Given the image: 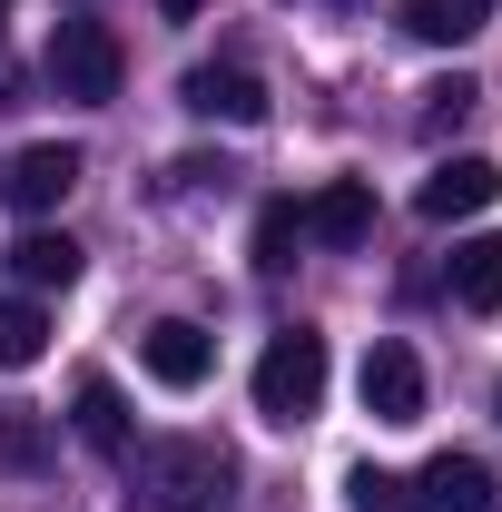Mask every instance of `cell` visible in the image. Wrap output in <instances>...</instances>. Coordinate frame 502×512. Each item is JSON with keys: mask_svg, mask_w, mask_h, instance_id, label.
Wrapping results in <instances>:
<instances>
[{"mask_svg": "<svg viewBox=\"0 0 502 512\" xmlns=\"http://www.w3.org/2000/svg\"><path fill=\"white\" fill-rule=\"evenodd\" d=\"M483 20H493V0H404V30H414L424 50H463Z\"/></svg>", "mask_w": 502, "mask_h": 512, "instance_id": "obj_13", "label": "cell"}, {"mask_svg": "<svg viewBox=\"0 0 502 512\" xmlns=\"http://www.w3.org/2000/svg\"><path fill=\"white\" fill-rule=\"evenodd\" d=\"M178 99H188L197 119H227V128H256V119H266V79H256V69H237V60L188 69V79H178Z\"/></svg>", "mask_w": 502, "mask_h": 512, "instance_id": "obj_6", "label": "cell"}, {"mask_svg": "<svg viewBox=\"0 0 502 512\" xmlns=\"http://www.w3.org/2000/svg\"><path fill=\"white\" fill-rule=\"evenodd\" d=\"M0 10H10V0H0Z\"/></svg>", "mask_w": 502, "mask_h": 512, "instance_id": "obj_23", "label": "cell"}, {"mask_svg": "<svg viewBox=\"0 0 502 512\" xmlns=\"http://www.w3.org/2000/svg\"><path fill=\"white\" fill-rule=\"evenodd\" d=\"M463 109H473V89H463V79H443V89H434V109H424V119L443 128V119H463Z\"/></svg>", "mask_w": 502, "mask_h": 512, "instance_id": "obj_19", "label": "cell"}, {"mask_svg": "<svg viewBox=\"0 0 502 512\" xmlns=\"http://www.w3.org/2000/svg\"><path fill=\"white\" fill-rule=\"evenodd\" d=\"M10 276H20L30 296H40V286H69V276H79V247H69L60 227H30V237L10 247Z\"/></svg>", "mask_w": 502, "mask_h": 512, "instance_id": "obj_14", "label": "cell"}, {"mask_svg": "<svg viewBox=\"0 0 502 512\" xmlns=\"http://www.w3.org/2000/svg\"><path fill=\"white\" fill-rule=\"evenodd\" d=\"M128 512H237V463L207 434H158L128 444Z\"/></svg>", "mask_w": 502, "mask_h": 512, "instance_id": "obj_1", "label": "cell"}, {"mask_svg": "<svg viewBox=\"0 0 502 512\" xmlns=\"http://www.w3.org/2000/svg\"><path fill=\"white\" fill-rule=\"evenodd\" d=\"M50 79H60V99H79V109H109L128 79V50L109 20H89V10H69L60 30H50Z\"/></svg>", "mask_w": 502, "mask_h": 512, "instance_id": "obj_3", "label": "cell"}, {"mask_svg": "<svg viewBox=\"0 0 502 512\" xmlns=\"http://www.w3.org/2000/svg\"><path fill=\"white\" fill-rule=\"evenodd\" d=\"M50 355V316H40V296H0V365L20 375V365H40Z\"/></svg>", "mask_w": 502, "mask_h": 512, "instance_id": "obj_16", "label": "cell"}, {"mask_svg": "<svg viewBox=\"0 0 502 512\" xmlns=\"http://www.w3.org/2000/svg\"><path fill=\"white\" fill-rule=\"evenodd\" d=\"M296 247H306V207H296V197H266V207H256V266L286 276Z\"/></svg>", "mask_w": 502, "mask_h": 512, "instance_id": "obj_15", "label": "cell"}, {"mask_svg": "<svg viewBox=\"0 0 502 512\" xmlns=\"http://www.w3.org/2000/svg\"><path fill=\"white\" fill-rule=\"evenodd\" d=\"M79 168H89L79 148H60V138H40V148H20V158H10V178H0V188H10V207L50 217V207H60V197L79 188Z\"/></svg>", "mask_w": 502, "mask_h": 512, "instance_id": "obj_9", "label": "cell"}, {"mask_svg": "<svg viewBox=\"0 0 502 512\" xmlns=\"http://www.w3.org/2000/svg\"><path fill=\"white\" fill-rule=\"evenodd\" d=\"M325 375H335V365H325V335H315V325H286V335L256 355V414H266V424H306L315 404H325Z\"/></svg>", "mask_w": 502, "mask_h": 512, "instance_id": "obj_2", "label": "cell"}, {"mask_svg": "<svg viewBox=\"0 0 502 512\" xmlns=\"http://www.w3.org/2000/svg\"><path fill=\"white\" fill-rule=\"evenodd\" d=\"M493 197H502V168H493V158H443L434 178L414 188V207H424L434 227H453V217H483Z\"/></svg>", "mask_w": 502, "mask_h": 512, "instance_id": "obj_8", "label": "cell"}, {"mask_svg": "<svg viewBox=\"0 0 502 512\" xmlns=\"http://www.w3.org/2000/svg\"><path fill=\"white\" fill-rule=\"evenodd\" d=\"M345 10H365V0H345Z\"/></svg>", "mask_w": 502, "mask_h": 512, "instance_id": "obj_22", "label": "cell"}, {"mask_svg": "<svg viewBox=\"0 0 502 512\" xmlns=\"http://www.w3.org/2000/svg\"><path fill=\"white\" fill-rule=\"evenodd\" d=\"M138 365H148V384H168V394H197L207 365H217V335L188 325V316H158L148 335H138Z\"/></svg>", "mask_w": 502, "mask_h": 512, "instance_id": "obj_5", "label": "cell"}, {"mask_svg": "<svg viewBox=\"0 0 502 512\" xmlns=\"http://www.w3.org/2000/svg\"><path fill=\"white\" fill-rule=\"evenodd\" d=\"M355 394H365V414H375V424H424V355H414L404 335H375V345H365Z\"/></svg>", "mask_w": 502, "mask_h": 512, "instance_id": "obj_4", "label": "cell"}, {"mask_svg": "<svg viewBox=\"0 0 502 512\" xmlns=\"http://www.w3.org/2000/svg\"><path fill=\"white\" fill-rule=\"evenodd\" d=\"M345 503H355V512H424V503H414V483H404V473H375V463L345 473Z\"/></svg>", "mask_w": 502, "mask_h": 512, "instance_id": "obj_18", "label": "cell"}, {"mask_svg": "<svg viewBox=\"0 0 502 512\" xmlns=\"http://www.w3.org/2000/svg\"><path fill=\"white\" fill-rule=\"evenodd\" d=\"M493 414H502V384H493Z\"/></svg>", "mask_w": 502, "mask_h": 512, "instance_id": "obj_21", "label": "cell"}, {"mask_svg": "<svg viewBox=\"0 0 502 512\" xmlns=\"http://www.w3.org/2000/svg\"><path fill=\"white\" fill-rule=\"evenodd\" d=\"M158 10H168V20H197V10H207V0H158Z\"/></svg>", "mask_w": 502, "mask_h": 512, "instance_id": "obj_20", "label": "cell"}, {"mask_svg": "<svg viewBox=\"0 0 502 512\" xmlns=\"http://www.w3.org/2000/svg\"><path fill=\"white\" fill-rule=\"evenodd\" d=\"M414 503L424 512H502V483H493V463H473V453H434L414 473Z\"/></svg>", "mask_w": 502, "mask_h": 512, "instance_id": "obj_7", "label": "cell"}, {"mask_svg": "<svg viewBox=\"0 0 502 512\" xmlns=\"http://www.w3.org/2000/svg\"><path fill=\"white\" fill-rule=\"evenodd\" d=\"M306 237L315 247H365V237H375V188H365V178H325V188L306 197Z\"/></svg>", "mask_w": 502, "mask_h": 512, "instance_id": "obj_10", "label": "cell"}, {"mask_svg": "<svg viewBox=\"0 0 502 512\" xmlns=\"http://www.w3.org/2000/svg\"><path fill=\"white\" fill-rule=\"evenodd\" d=\"M443 286H453V306H463V316H493V306H502V237H493V227L453 247Z\"/></svg>", "mask_w": 502, "mask_h": 512, "instance_id": "obj_12", "label": "cell"}, {"mask_svg": "<svg viewBox=\"0 0 502 512\" xmlns=\"http://www.w3.org/2000/svg\"><path fill=\"white\" fill-rule=\"evenodd\" d=\"M0 463H10V473H40V463H50V424H40L30 404H0Z\"/></svg>", "mask_w": 502, "mask_h": 512, "instance_id": "obj_17", "label": "cell"}, {"mask_svg": "<svg viewBox=\"0 0 502 512\" xmlns=\"http://www.w3.org/2000/svg\"><path fill=\"white\" fill-rule=\"evenodd\" d=\"M69 424H79V444L109 453V463L128 453V404H119V384H109V375H79V384H69Z\"/></svg>", "mask_w": 502, "mask_h": 512, "instance_id": "obj_11", "label": "cell"}]
</instances>
